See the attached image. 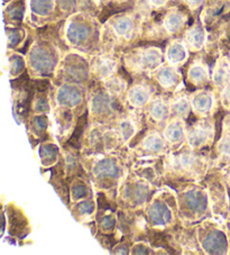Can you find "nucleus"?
Here are the masks:
<instances>
[{"label":"nucleus","instance_id":"1","mask_svg":"<svg viewBox=\"0 0 230 255\" xmlns=\"http://www.w3.org/2000/svg\"><path fill=\"white\" fill-rule=\"evenodd\" d=\"M30 68L38 73H48L55 67V59L45 46L35 45L29 52Z\"/></svg>","mask_w":230,"mask_h":255},{"label":"nucleus","instance_id":"2","mask_svg":"<svg viewBox=\"0 0 230 255\" xmlns=\"http://www.w3.org/2000/svg\"><path fill=\"white\" fill-rule=\"evenodd\" d=\"M214 127L209 122L202 121L194 124L187 131V140L191 148H201L212 139Z\"/></svg>","mask_w":230,"mask_h":255},{"label":"nucleus","instance_id":"3","mask_svg":"<svg viewBox=\"0 0 230 255\" xmlns=\"http://www.w3.org/2000/svg\"><path fill=\"white\" fill-rule=\"evenodd\" d=\"M181 201H182L185 212L199 215L205 214L209 205L207 193L201 189H190L185 191L181 198Z\"/></svg>","mask_w":230,"mask_h":255},{"label":"nucleus","instance_id":"4","mask_svg":"<svg viewBox=\"0 0 230 255\" xmlns=\"http://www.w3.org/2000/svg\"><path fill=\"white\" fill-rule=\"evenodd\" d=\"M147 215L150 223L155 226H167L173 219V213L167 202L155 198L149 205Z\"/></svg>","mask_w":230,"mask_h":255},{"label":"nucleus","instance_id":"5","mask_svg":"<svg viewBox=\"0 0 230 255\" xmlns=\"http://www.w3.org/2000/svg\"><path fill=\"white\" fill-rule=\"evenodd\" d=\"M198 162V157L194 155L191 151L188 152L181 149V151L175 153V154H172L171 156H169L170 169L173 171H178V172H197Z\"/></svg>","mask_w":230,"mask_h":255},{"label":"nucleus","instance_id":"6","mask_svg":"<svg viewBox=\"0 0 230 255\" xmlns=\"http://www.w3.org/2000/svg\"><path fill=\"white\" fill-rule=\"evenodd\" d=\"M82 91L74 85H63L56 91V103L62 108H74L82 101Z\"/></svg>","mask_w":230,"mask_h":255},{"label":"nucleus","instance_id":"7","mask_svg":"<svg viewBox=\"0 0 230 255\" xmlns=\"http://www.w3.org/2000/svg\"><path fill=\"white\" fill-rule=\"evenodd\" d=\"M202 249L209 254H226L228 251L227 237L221 231L215 230L208 233L201 241Z\"/></svg>","mask_w":230,"mask_h":255},{"label":"nucleus","instance_id":"8","mask_svg":"<svg viewBox=\"0 0 230 255\" xmlns=\"http://www.w3.org/2000/svg\"><path fill=\"white\" fill-rule=\"evenodd\" d=\"M162 64V53L158 48L150 47L147 50L140 52L137 56L135 67L144 71H154L161 67Z\"/></svg>","mask_w":230,"mask_h":255},{"label":"nucleus","instance_id":"9","mask_svg":"<svg viewBox=\"0 0 230 255\" xmlns=\"http://www.w3.org/2000/svg\"><path fill=\"white\" fill-rule=\"evenodd\" d=\"M113 112L112 95L108 92H98L90 100V113L95 117H107Z\"/></svg>","mask_w":230,"mask_h":255},{"label":"nucleus","instance_id":"10","mask_svg":"<svg viewBox=\"0 0 230 255\" xmlns=\"http://www.w3.org/2000/svg\"><path fill=\"white\" fill-rule=\"evenodd\" d=\"M190 104H191L193 112L196 113L197 115L207 116L209 115L212 109H214V95H212L210 91L200 90L192 96Z\"/></svg>","mask_w":230,"mask_h":255},{"label":"nucleus","instance_id":"11","mask_svg":"<svg viewBox=\"0 0 230 255\" xmlns=\"http://www.w3.org/2000/svg\"><path fill=\"white\" fill-rule=\"evenodd\" d=\"M92 171L98 179H116L120 173V168L116 160L106 157L97 162Z\"/></svg>","mask_w":230,"mask_h":255},{"label":"nucleus","instance_id":"12","mask_svg":"<svg viewBox=\"0 0 230 255\" xmlns=\"http://www.w3.org/2000/svg\"><path fill=\"white\" fill-rule=\"evenodd\" d=\"M90 29L86 24L79 23V21H71L65 30L66 39L74 45L82 44L89 37Z\"/></svg>","mask_w":230,"mask_h":255},{"label":"nucleus","instance_id":"13","mask_svg":"<svg viewBox=\"0 0 230 255\" xmlns=\"http://www.w3.org/2000/svg\"><path fill=\"white\" fill-rule=\"evenodd\" d=\"M164 136L167 142L171 144L182 143L187 137V130H185L183 121L181 118H174L173 121H171L164 130Z\"/></svg>","mask_w":230,"mask_h":255},{"label":"nucleus","instance_id":"14","mask_svg":"<svg viewBox=\"0 0 230 255\" xmlns=\"http://www.w3.org/2000/svg\"><path fill=\"white\" fill-rule=\"evenodd\" d=\"M127 98L132 107L141 108L150 103V100H152V91L147 87L138 85L131 88L129 92H128Z\"/></svg>","mask_w":230,"mask_h":255},{"label":"nucleus","instance_id":"15","mask_svg":"<svg viewBox=\"0 0 230 255\" xmlns=\"http://www.w3.org/2000/svg\"><path fill=\"white\" fill-rule=\"evenodd\" d=\"M188 47L185 44L175 41L167 47L166 59L171 65H180L188 59Z\"/></svg>","mask_w":230,"mask_h":255},{"label":"nucleus","instance_id":"16","mask_svg":"<svg viewBox=\"0 0 230 255\" xmlns=\"http://www.w3.org/2000/svg\"><path fill=\"white\" fill-rule=\"evenodd\" d=\"M156 79L163 88L170 89L180 81V74L174 69L173 65H166V67H162L158 70L156 73Z\"/></svg>","mask_w":230,"mask_h":255},{"label":"nucleus","instance_id":"17","mask_svg":"<svg viewBox=\"0 0 230 255\" xmlns=\"http://www.w3.org/2000/svg\"><path fill=\"white\" fill-rule=\"evenodd\" d=\"M212 80L218 88L226 87L230 82V64L227 60L221 59L218 61L212 74Z\"/></svg>","mask_w":230,"mask_h":255},{"label":"nucleus","instance_id":"18","mask_svg":"<svg viewBox=\"0 0 230 255\" xmlns=\"http://www.w3.org/2000/svg\"><path fill=\"white\" fill-rule=\"evenodd\" d=\"M125 196L134 205H143L148 197V187L144 183L130 184L126 188Z\"/></svg>","mask_w":230,"mask_h":255},{"label":"nucleus","instance_id":"19","mask_svg":"<svg viewBox=\"0 0 230 255\" xmlns=\"http://www.w3.org/2000/svg\"><path fill=\"white\" fill-rule=\"evenodd\" d=\"M170 106L161 98H155L149 103V115L155 122H164L170 115Z\"/></svg>","mask_w":230,"mask_h":255},{"label":"nucleus","instance_id":"20","mask_svg":"<svg viewBox=\"0 0 230 255\" xmlns=\"http://www.w3.org/2000/svg\"><path fill=\"white\" fill-rule=\"evenodd\" d=\"M185 42H187V45L190 48H192V50H201L206 43V32L201 27L194 26L185 34Z\"/></svg>","mask_w":230,"mask_h":255},{"label":"nucleus","instance_id":"21","mask_svg":"<svg viewBox=\"0 0 230 255\" xmlns=\"http://www.w3.org/2000/svg\"><path fill=\"white\" fill-rule=\"evenodd\" d=\"M140 147L149 154H158L165 148V142L158 134H150L144 138Z\"/></svg>","mask_w":230,"mask_h":255},{"label":"nucleus","instance_id":"22","mask_svg":"<svg viewBox=\"0 0 230 255\" xmlns=\"http://www.w3.org/2000/svg\"><path fill=\"white\" fill-rule=\"evenodd\" d=\"M116 70L117 62L110 58H99L95 64V71L101 79L112 78Z\"/></svg>","mask_w":230,"mask_h":255},{"label":"nucleus","instance_id":"23","mask_svg":"<svg viewBox=\"0 0 230 255\" xmlns=\"http://www.w3.org/2000/svg\"><path fill=\"white\" fill-rule=\"evenodd\" d=\"M113 28H114V32L116 33L118 36L129 38L132 35V32H134L135 24H134V20H132L130 17L122 16V17H118L117 19H115L113 24Z\"/></svg>","mask_w":230,"mask_h":255},{"label":"nucleus","instance_id":"24","mask_svg":"<svg viewBox=\"0 0 230 255\" xmlns=\"http://www.w3.org/2000/svg\"><path fill=\"white\" fill-rule=\"evenodd\" d=\"M185 23V17L178 10H172L165 16L163 25H164L165 29L171 34H174L183 27Z\"/></svg>","mask_w":230,"mask_h":255},{"label":"nucleus","instance_id":"25","mask_svg":"<svg viewBox=\"0 0 230 255\" xmlns=\"http://www.w3.org/2000/svg\"><path fill=\"white\" fill-rule=\"evenodd\" d=\"M189 80L191 81L194 86H201L208 81V70L205 65L201 63H194L191 65L188 73Z\"/></svg>","mask_w":230,"mask_h":255},{"label":"nucleus","instance_id":"26","mask_svg":"<svg viewBox=\"0 0 230 255\" xmlns=\"http://www.w3.org/2000/svg\"><path fill=\"white\" fill-rule=\"evenodd\" d=\"M190 107H191L190 101L185 98V97H180V98L174 100L173 103L171 104L170 112L173 114V116L175 118H181V120H183V118L189 116Z\"/></svg>","mask_w":230,"mask_h":255},{"label":"nucleus","instance_id":"27","mask_svg":"<svg viewBox=\"0 0 230 255\" xmlns=\"http://www.w3.org/2000/svg\"><path fill=\"white\" fill-rule=\"evenodd\" d=\"M29 7L35 15L47 16L54 8V0H29Z\"/></svg>","mask_w":230,"mask_h":255},{"label":"nucleus","instance_id":"28","mask_svg":"<svg viewBox=\"0 0 230 255\" xmlns=\"http://www.w3.org/2000/svg\"><path fill=\"white\" fill-rule=\"evenodd\" d=\"M136 130H137V127H136L135 122L129 120V118H126V120H123L119 123L118 133L125 143L128 142V140L135 135Z\"/></svg>","mask_w":230,"mask_h":255},{"label":"nucleus","instance_id":"29","mask_svg":"<svg viewBox=\"0 0 230 255\" xmlns=\"http://www.w3.org/2000/svg\"><path fill=\"white\" fill-rule=\"evenodd\" d=\"M106 89L112 96H119L126 90V82L120 78H108L106 81Z\"/></svg>","mask_w":230,"mask_h":255},{"label":"nucleus","instance_id":"30","mask_svg":"<svg viewBox=\"0 0 230 255\" xmlns=\"http://www.w3.org/2000/svg\"><path fill=\"white\" fill-rule=\"evenodd\" d=\"M39 154H41V159L44 163L51 165L57 159V148L53 144H43Z\"/></svg>","mask_w":230,"mask_h":255},{"label":"nucleus","instance_id":"31","mask_svg":"<svg viewBox=\"0 0 230 255\" xmlns=\"http://www.w3.org/2000/svg\"><path fill=\"white\" fill-rule=\"evenodd\" d=\"M71 195H72L73 200L83 199L88 195V188L85 183L77 180V181L72 183V187H71Z\"/></svg>","mask_w":230,"mask_h":255},{"label":"nucleus","instance_id":"32","mask_svg":"<svg viewBox=\"0 0 230 255\" xmlns=\"http://www.w3.org/2000/svg\"><path fill=\"white\" fill-rule=\"evenodd\" d=\"M10 62V74L11 76H18L25 68V61L24 59L21 58L20 55L18 54H14L12 56H10L9 59Z\"/></svg>","mask_w":230,"mask_h":255},{"label":"nucleus","instance_id":"33","mask_svg":"<svg viewBox=\"0 0 230 255\" xmlns=\"http://www.w3.org/2000/svg\"><path fill=\"white\" fill-rule=\"evenodd\" d=\"M7 36H8V47H15L19 44L23 38V34L19 29L17 28H7Z\"/></svg>","mask_w":230,"mask_h":255},{"label":"nucleus","instance_id":"34","mask_svg":"<svg viewBox=\"0 0 230 255\" xmlns=\"http://www.w3.org/2000/svg\"><path fill=\"white\" fill-rule=\"evenodd\" d=\"M21 14H23V9H21L20 3L18 1L11 2L10 5L7 6L5 10L6 17L10 19H19L21 17Z\"/></svg>","mask_w":230,"mask_h":255},{"label":"nucleus","instance_id":"35","mask_svg":"<svg viewBox=\"0 0 230 255\" xmlns=\"http://www.w3.org/2000/svg\"><path fill=\"white\" fill-rule=\"evenodd\" d=\"M78 210L81 215H91L95 212V205L92 201L86 200L79 202L78 205Z\"/></svg>","mask_w":230,"mask_h":255},{"label":"nucleus","instance_id":"36","mask_svg":"<svg viewBox=\"0 0 230 255\" xmlns=\"http://www.w3.org/2000/svg\"><path fill=\"white\" fill-rule=\"evenodd\" d=\"M218 149L223 154L230 156V136H225V137L220 139Z\"/></svg>","mask_w":230,"mask_h":255},{"label":"nucleus","instance_id":"37","mask_svg":"<svg viewBox=\"0 0 230 255\" xmlns=\"http://www.w3.org/2000/svg\"><path fill=\"white\" fill-rule=\"evenodd\" d=\"M221 100H223V105L225 107L230 108V82L225 87L224 92H223V98H221Z\"/></svg>","mask_w":230,"mask_h":255},{"label":"nucleus","instance_id":"38","mask_svg":"<svg viewBox=\"0 0 230 255\" xmlns=\"http://www.w3.org/2000/svg\"><path fill=\"white\" fill-rule=\"evenodd\" d=\"M185 2H187L191 8H197L201 5L203 0H185Z\"/></svg>","mask_w":230,"mask_h":255},{"label":"nucleus","instance_id":"39","mask_svg":"<svg viewBox=\"0 0 230 255\" xmlns=\"http://www.w3.org/2000/svg\"><path fill=\"white\" fill-rule=\"evenodd\" d=\"M166 1H167V0H149L150 5H153V6H155V7L164 6L165 3H166Z\"/></svg>","mask_w":230,"mask_h":255},{"label":"nucleus","instance_id":"40","mask_svg":"<svg viewBox=\"0 0 230 255\" xmlns=\"http://www.w3.org/2000/svg\"><path fill=\"white\" fill-rule=\"evenodd\" d=\"M6 1H8V0H5V2H6Z\"/></svg>","mask_w":230,"mask_h":255}]
</instances>
